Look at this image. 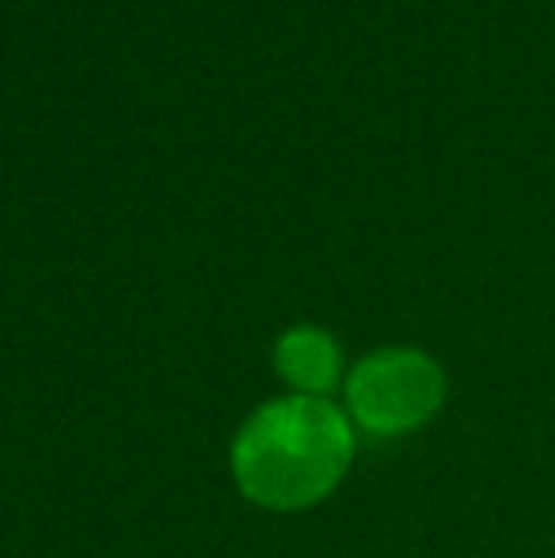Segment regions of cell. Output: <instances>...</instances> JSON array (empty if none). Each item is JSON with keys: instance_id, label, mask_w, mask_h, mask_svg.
Wrapping results in <instances>:
<instances>
[{"instance_id": "6da1fadb", "label": "cell", "mask_w": 555, "mask_h": 558, "mask_svg": "<svg viewBox=\"0 0 555 558\" xmlns=\"http://www.w3.org/2000/svg\"><path fill=\"white\" fill-rule=\"evenodd\" d=\"M354 460V426L331 399L263 403L232 441V478L248 501L297 513L324 501Z\"/></svg>"}, {"instance_id": "3957f363", "label": "cell", "mask_w": 555, "mask_h": 558, "mask_svg": "<svg viewBox=\"0 0 555 558\" xmlns=\"http://www.w3.org/2000/svg\"><path fill=\"white\" fill-rule=\"evenodd\" d=\"M275 368L281 380L293 388V396L327 399V391L339 384L342 353L327 331L319 327H293L278 338L275 345Z\"/></svg>"}, {"instance_id": "7a4b0ae2", "label": "cell", "mask_w": 555, "mask_h": 558, "mask_svg": "<svg viewBox=\"0 0 555 558\" xmlns=\"http://www.w3.org/2000/svg\"><path fill=\"white\" fill-rule=\"evenodd\" d=\"M445 403V368L411 345H385L354 365L347 411L365 434L403 437L426 426Z\"/></svg>"}]
</instances>
